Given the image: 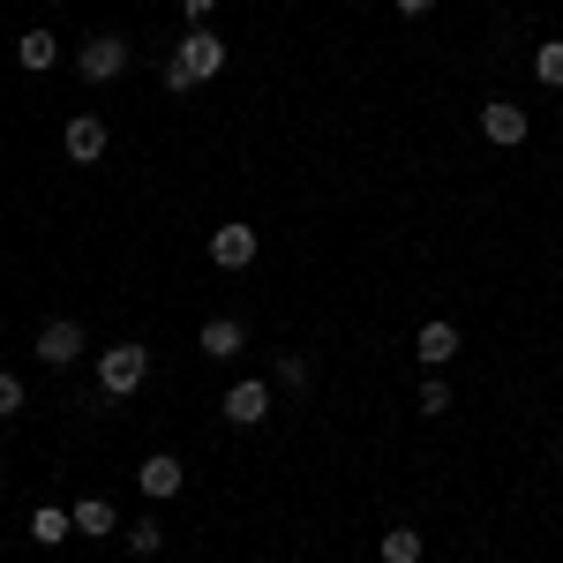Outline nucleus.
<instances>
[{
  "mask_svg": "<svg viewBox=\"0 0 563 563\" xmlns=\"http://www.w3.org/2000/svg\"><path fill=\"white\" fill-rule=\"evenodd\" d=\"M218 68H225V38L203 31V23H188V38L166 53V90H196V84H211Z\"/></svg>",
  "mask_w": 563,
  "mask_h": 563,
  "instance_id": "obj_1",
  "label": "nucleus"
},
{
  "mask_svg": "<svg viewBox=\"0 0 563 563\" xmlns=\"http://www.w3.org/2000/svg\"><path fill=\"white\" fill-rule=\"evenodd\" d=\"M143 376H151V353H143V346H106V353H98V390H106V398L143 390Z\"/></svg>",
  "mask_w": 563,
  "mask_h": 563,
  "instance_id": "obj_2",
  "label": "nucleus"
},
{
  "mask_svg": "<svg viewBox=\"0 0 563 563\" xmlns=\"http://www.w3.org/2000/svg\"><path fill=\"white\" fill-rule=\"evenodd\" d=\"M76 68H84V84H113V76H129V38H90L84 53H76Z\"/></svg>",
  "mask_w": 563,
  "mask_h": 563,
  "instance_id": "obj_3",
  "label": "nucleus"
},
{
  "mask_svg": "<svg viewBox=\"0 0 563 563\" xmlns=\"http://www.w3.org/2000/svg\"><path fill=\"white\" fill-rule=\"evenodd\" d=\"M256 249H263L256 225H218V233H211V263H218V271H249Z\"/></svg>",
  "mask_w": 563,
  "mask_h": 563,
  "instance_id": "obj_4",
  "label": "nucleus"
},
{
  "mask_svg": "<svg viewBox=\"0 0 563 563\" xmlns=\"http://www.w3.org/2000/svg\"><path fill=\"white\" fill-rule=\"evenodd\" d=\"M263 413H271V390H263L256 376H241V384L225 390V421H233V429H263Z\"/></svg>",
  "mask_w": 563,
  "mask_h": 563,
  "instance_id": "obj_5",
  "label": "nucleus"
},
{
  "mask_svg": "<svg viewBox=\"0 0 563 563\" xmlns=\"http://www.w3.org/2000/svg\"><path fill=\"white\" fill-rule=\"evenodd\" d=\"M481 135H488V143H504V151H511V143H526V106L488 98V106H481Z\"/></svg>",
  "mask_w": 563,
  "mask_h": 563,
  "instance_id": "obj_6",
  "label": "nucleus"
},
{
  "mask_svg": "<svg viewBox=\"0 0 563 563\" xmlns=\"http://www.w3.org/2000/svg\"><path fill=\"white\" fill-rule=\"evenodd\" d=\"M60 143H68L76 166H98V158H106V121H98V113H76V121L60 129Z\"/></svg>",
  "mask_w": 563,
  "mask_h": 563,
  "instance_id": "obj_7",
  "label": "nucleus"
},
{
  "mask_svg": "<svg viewBox=\"0 0 563 563\" xmlns=\"http://www.w3.org/2000/svg\"><path fill=\"white\" fill-rule=\"evenodd\" d=\"M76 353H84V323L60 316V323H45V331H38V361H45V368H68Z\"/></svg>",
  "mask_w": 563,
  "mask_h": 563,
  "instance_id": "obj_8",
  "label": "nucleus"
},
{
  "mask_svg": "<svg viewBox=\"0 0 563 563\" xmlns=\"http://www.w3.org/2000/svg\"><path fill=\"white\" fill-rule=\"evenodd\" d=\"M135 481H143V496H158V504H166V496H180V459L174 451H158V459H143V466H135Z\"/></svg>",
  "mask_w": 563,
  "mask_h": 563,
  "instance_id": "obj_9",
  "label": "nucleus"
},
{
  "mask_svg": "<svg viewBox=\"0 0 563 563\" xmlns=\"http://www.w3.org/2000/svg\"><path fill=\"white\" fill-rule=\"evenodd\" d=\"M413 353H421L429 368H443V361L459 353V323H443V316H435V323H421V331H413Z\"/></svg>",
  "mask_w": 563,
  "mask_h": 563,
  "instance_id": "obj_10",
  "label": "nucleus"
},
{
  "mask_svg": "<svg viewBox=\"0 0 563 563\" xmlns=\"http://www.w3.org/2000/svg\"><path fill=\"white\" fill-rule=\"evenodd\" d=\"M15 60H23L31 76H45V68H60V38H53V31H23V38H15Z\"/></svg>",
  "mask_w": 563,
  "mask_h": 563,
  "instance_id": "obj_11",
  "label": "nucleus"
},
{
  "mask_svg": "<svg viewBox=\"0 0 563 563\" xmlns=\"http://www.w3.org/2000/svg\"><path fill=\"white\" fill-rule=\"evenodd\" d=\"M68 519H76V533H84V541H106V533H121V519H113V504H106V496H84Z\"/></svg>",
  "mask_w": 563,
  "mask_h": 563,
  "instance_id": "obj_12",
  "label": "nucleus"
},
{
  "mask_svg": "<svg viewBox=\"0 0 563 563\" xmlns=\"http://www.w3.org/2000/svg\"><path fill=\"white\" fill-rule=\"evenodd\" d=\"M241 346H249V331H241L233 316H211V323H203V353H211V361H233Z\"/></svg>",
  "mask_w": 563,
  "mask_h": 563,
  "instance_id": "obj_13",
  "label": "nucleus"
},
{
  "mask_svg": "<svg viewBox=\"0 0 563 563\" xmlns=\"http://www.w3.org/2000/svg\"><path fill=\"white\" fill-rule=\"evenodd\" d=\"M68 533H76V519H68V511H53V504H45V511H31V541H38V549H60Z\"/></svg>",
  "mask_w": 563,
  "mask_h": 563,
  "instance_id": "obj_14",
  "label": "nucleus"
},
{
  "mask_svg": "<svg viewBox=\"0 0 563 563\" xmlns=\"http://www.w3.org/2000/svg\"><path fill=\"white\" fill-rule=\"evenodd\" d=\"M384 563H421V526H390L384 533Z\"/></svg>",
  "mask_w": 563,
  "mask_h": 563,
  "instance_id": "obj_15",
  "label": "nucleus"
},
{
  "mask_svg": "<svg viewBox=\"0 0 563 563\" xmlns=\"http://www.w3.org/2000/svg\"><path fill=\"white\" fill-rule=\"evenodd\" d=\"M533 76H541L549 90H563V38H549L541 53H533Z\"/></svg>",
  "mask_w": 563,
  "mask_h": 563,
  "instance_id": "obj_16",
  "label": "nucleus"
},
{
  "mask_svg": "<svg viewBox=\"0 0 563 563\" xmlns=\"http://www.w3.org/2000/svg\"><path fill=\"white\" fill-rule=\"evenodd\" d=\"M121 533H129V549H135V556H158V541H166V533H158L151 519H143V526H121Z\"/></svg>",
  "mask_w": 563,
  "mask_h": 563,
  "instance_id": "obj_17",
  "label": "nucleus"
},
{
  "mask_svg": "<svg viewBox=\"0 0 563 563\" xmlns=\"http://www.w3.org/2000/svg\"><path fill=\"white\" fill-rule=\"evenodd\" d=\"M421 413H451V384H443V376L421 384Z\"/></svg>",
  "mask_w": 563,
  "mask_h": 563,
  "instance_id": "obj_18",
  "label": "nucleus"
},
{
  "mask_svg": "<svg viewBox=\"0 0 563 563\" xmlns=\"http://www.w3.org/2000/svg\"><path fill=\"white\" fill-rule=\"evenodd\" d=\"M278 384H286V390H308V361H301V353H286V361H278Z\"/></svg>",
  "mask_w": 563,
  "mask_h": 563,
  "instance_id": "obj_19",
  "label": "nucleus"
},
{
  "mask_svg": "<svg viewBox=\"0 0 563 563\" xmlns=\"http://www.w3.org/2000/svg\"><path fill=\"white\" fill-rule=\"evenodd\" d=\"M15 413H23V384H15V376H0V421H15Z\"/></svg>",
  "mask_w": 563,
  "mask_h": 563,
  "instance_id": "obj_20",
  "label": "nucleus"
},
{
  "mask_svg": "<svg viewBox=\"0 0 563 563\" xmlns=\"http://www.w3.org/2000/svg\"><path fill=\"white\" fill-rule=\"evenodd\" d=\"M174 8H180V15H188V23H203V15H211L218 0H174Z\"/></svg>",
  "mask_w": 563,
  "mask_h": 563,
  "instance_id": "obj_21",
  "label": "nucleus"
},
{
  "mask_svg": "<svg viewBox=\"0 0 563 563\" xmlns=\"http://www.w3.org/2000/svg\"><path fill=\"white\" fill-rule=\"evenodd\" d=\"M390 8H398V15H429L435 0H390Z\"/></svg>",
  "mask_w": 563,
  "mask_h": 563,
  "instance_id": "obj_22",
  "label": "nucleus"
},
{
  "mask_svg": "<svg viewBox=\"0 0 563 563\" xmlns=\"http://www.w3.org/2000/svg\"><path fill=\"white\" fill-rule=\"evenodd\" d=\"M556 466H563V435H556Z\"/></svg>",
  "mask_w": 563,
  "mask_h": 563,
  "instance_id": "obj_23",
  "label": "nucleus"
},
{
  "mask_svg": "<svg viewBox=\"0 0 563 563\" xmlns=\"http://www.w3.org/2000/svg\"><path fill=\"white\" fill-rule=\"evenodd\" d=\"M0 481H8V459H0Z\"/></svg>",
  "mask_w": 563,
  "mask_h": 563,
  "instance_id": "obj_24",
  "label": "nucleus"
},
{
  "mask_svg": "<svg viewBox=\"0 0 563 563\" xmlns=\"http://www.w3.org/2000/svg\"><path fill=\"white\" fill-rule=\"evenodd\" d=\"M45 8H60V0H45Z\"/></svg>",
  "mask_w": 563,
  "mask_h": 563,
  "instance_id": "obj_25",
  "label": "nucleus"
}]
</instances>
